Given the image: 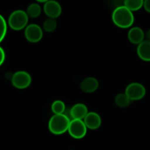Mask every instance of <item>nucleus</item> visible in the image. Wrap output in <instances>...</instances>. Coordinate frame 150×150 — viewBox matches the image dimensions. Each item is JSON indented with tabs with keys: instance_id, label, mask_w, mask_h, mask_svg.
Masks as SVG:
<instances>
[{
	"instance_id": "obj_1",
	"label": "nucleus",
	"mask_w": 150,
	"mask_h": 150,
	"mask_svg": "<svg viewBox=\"0 0 150 150\" xmlns=\"http://www.w3.org/2000/svg\"><path fill=\"white\" fill-rule=\"evenodd\" d=\"M112 22L116 27L122 29L129 28L135 21L133 13L125 5L119 6L112 13Z\"/></svg>"
},
{
	"instance_id": "obj_2",
	"label": "nucleus",
	"mask_w": 150,
	"mask_h": 150,
	"mask_svg": "<svg viewBox=\"0 0 150 150\" xmlns=\"http://www.w3.org/2000/svg\"><path fill=\"white\" fill-rule=\"evenodd\" d=\"M70 122L69 118L63 113L54 114L49 121V129L54 135H62L68 131Z\"/></svg>"
},
{
	"instance_id": "obj_3",
	"label": "nucleus",
	"mask_w": 150,
	"mask_h": 150,
	"mask_svg": "<svg viewBox=\"0 0 150 150\" xmlns=\"http://www.w3.org/2000/svg\"><path fill=\"white\" fill-rule=\"evenodd\" d=\"M29 21L27 12L22 10H16L11 13L8 18V25L12 30L19 31L26 28Z\"/></svg>"
},
{
	"instance_id": "obj_4",
	"label": "nucleus",
	"mask_w": 150,
	"mask_h": 150,
	"mask_svg": "<svg viewBox=\"0 0 150 150\" xmlns=\"http://www.w3.org/2000/svg\"><path fill=\"white\" fill-rule=\"evenodd\" d=\"M87 127L83 120L72 119L69 124L68 132L72 138L75 139H81L87 134Z\"/></svg>"
},
{
	"instance_id": "obj_5",
	"label": "nucleus",
	"mask_w": 150,
	"mask_h": 150,
	"mask_svg": "<svg viewBox=\"0 0 150 150\" xmlns=\"http://www.w3.org/2000/svg\"><path fill=\"white\" fill-rule=\"evenodd\" d=\"M11 83L16 88L25 89L31 84L32 77L28 72L18 71L13 74L11 79Z\"/></svg>"
},
{
	"instance_id": "obj_6",
	"label": "nucleus",
	"mask_w": 150,
	"mask_h": 150,
	"mask_svg": "<svg viewBox=\"0 0 150 150\" xmlns=\"http://www.w3.org/2000/svg\"><path fill=\"white\" fill-rule=\"evenodd\" d=\"M146 93L145 87L139 83H130L125 89V93L131 101L141 100L145 96Z\"/></svg>"
},
{
	"instance_id": "obj_7",
	"label": "nucleus",
	"mask_w": 150,
	"mask_h": 150,
	"mask_svg": "<svg viewBox=\"0 0 150 150\" xmlns=\"http://www.w3.org/2000/svg\"><path fill=\"white\" fill-rule=\"evenodd\" d=\"M24 35L29 42L38 43L42 39L43 30L38 24H30L26 27Z\"/></svg>"
},
{
	"instance_id": "obj_8",
	"label": "nucleus",
	"mask_w": 150,
	"mask_h": 150,
	"mask_svg": "<svg viewBox=\"0 0 150 150\" xmlns=\"http://www.w3.org/2000/svg\"><path fill=\"white\" fill-rule=\"evenodd\" d=\"M44 12L49 18H58L62 13L61 5L55 0H49L44 5Z\"/></svg>"
},
{
	"instance_id": "obj_9",
	"label": "nucleus",
	"mask_w": 150,
	"mask_h": 150,
	"mask_svg": "<svg viewBox=\"0 0 150 150\" xmlns=\"http://www.w3.org/2000/svg\"><path fill=\"white\" fill-rule=\"evenodd\" d=\"M85 125L88 129H97L100 127L102 125V119L97 112H88L86 117L83 119Z\"/></svg>"
},
{
	"instance_id": "obj_10",
	"label": "nucleus",
	"mask_w": 150,
	"mask_h": 150,
	"mask_svg": "<svg viewBox=\"0 0 150 150\" xmlns=\"http://www.w3.org/2000/svg\"><path fill=\"white\" fill-rule=\"evenodd\" d=\"M127 36L129 42L138 45L144 41L145 33L141 27H134L129 29Z\"/></svg>"
},
{
	"instance_id": "obj_11",
	"label": "nucleus",
	"mask_w": 150,
	"mask_h": 150,
	"mask_svg": "<svg viewBox=\"0 0 150 150\" xmlns=\"http://www.w3.org/2000/svg\"><path fill=\"white\" fill-rule=\"evenodd\" d=\"M99 86V81L95 77H89L84 79L80 83V88L83 92L87 93H93L98 89Z\"/></svg>"
},
{
	"instance_id": "obj_12",
	"label": "nucleus",
	"mask_w": 150,
	"mask_h": 150,
	"mask_svg": "<svg viewBox=\"0 0 150 150\" xmlns=\"http://www.w3.org/2000/svg\"><path fill=\"white\" fill-rule=\"evenodd\" d=\"M88 112L87 106L85 104H75L70 110V116L72 119H81L83 120Z\"/></svg>"
},
{
	"instance_id": "obj_13",
	"label": "nucleus",
	"mask_w": 150,
	"mask_h": 150,
	"mask_svg": "<svg viewBox=\"0 0 150 150\" xmlns=\"http://www.w3.org/2000/svg\"><path fill=\"white\" fill-rule=\"evenodd\" d=\"M138 57L144 61H150V41L144 40L137 47Z\"/></svg>"
},
{
	"instance_id": "obj_14",
	"label": "nucleus",
	"mask_w": 150,
	"mask_h": 150,
	"mask_svg": "<svg viewBox=\"0 0 150 150\" xmlns=\"http://www.w3.org/2000/svg\"><path fill=\"white\" fill-rule=\"evenodd\" d=\"M144 0H124V5L132 12L138 11L144 7Z\"/></svg>"
},
{
	"instance_id": "obj_15",
	"label": "nucleus",
	"mask_w": 150,
	"mask_h": 150,
	"mask_svg": "<svg viewBox=\"0 0 150 150\" xmlns=\"http://www.w3.org/2000/svg\"><path fill=\"white\" fill-rule=\"evenodd\" d=\"M132 101L126 95V93H119L115 97V103L119 108H127L131 104Z\"/></svg>"
},
{
	"instance_id": "obj_16",
	"label": "nucleus",
	"mask_w": 150,
	"mask_h": 150,
	"mask_svg": "<svg viewBox=\"0 0 150 150\" xmlns=\"http://www.w3.org/2000/svg\"><path fill=\"white\" fill-rule=\"evenodd\" d=\"M27 13L29 17L33 18H38L41 13V7L39 4L32 3L27 7Z\"/></svg>"
},
{
	"instance_id": "obj_17",
	"label": "nucleus",
	"mask_w": 150,
	"mask_h": 150,
	"mask_svg": "<svg viewBox=\"0 0 150 150\" xmlns=\"http://www.w3.org/2000/svg\"><path fill=\"white\" fill-rule=\"evenodd\" d=\"M51 108L54 114H63L66 110V105L63 101L56 100L52 104Z\"/></svg>"
},
{
	"instance_id": "obj_18",
	"label": "nucleus",
	"mask_w": 150,
	"mask_h": 150,
	"mask_svg": "<svg viewBox=\"0 0 150 150\" xmlns=\"http://www.w3.org/2000/svg\"><path fill=\"white\" fill-rule=\"evenodd\" d=\"M57 26V23L54 18H49L46 20L43 24V29L47 33H52L56 30Z\"/></svg>"
},
{
	"instance_id": "obj_19",
	"label": "nucleus",
	"mask_w": 150,
	"mask_h": 150,
	"mask_svg": "<svg viewBox=\"0 0 150 150\" xmlns=\"http://www.w3.org/2000/svg\"><path fill=\"white\" fill-rule=\"evenodd\" d=\"M7 30H8V26H7L6 21L5 18L0 14V43L2 42L5 38Z\"/></svg>"
},
{
	"instance_id": "obj_20",
	"label": "nucleus",
	"mask_w": 150,
	"mask_h": 150,
	"mask_svg": "<svg viewBox=\"0 0 150 150\" xmlns=\"http://www.w3.org/2000/svg\"><path fill=\"white\" fill-rule=\"evenodd\" d=\"M5 60V52L3 49L0 47V66H2Z\"/></svg>"
},
{
	"instance_id": "obj_21",
	"label": "nucleus",
	"mask_w": 150,
	"mask_h": 150,
	"mask_svg": "<svg viewBox=\"0 0 150 150\" xmlns=\"http://www.w3.org/2000/svg\"><path fill=\"white\" fill-rule=\"evenodd\" d=\"M143 8L145 9L146 12L150 13V0H144V7Z\"/></svg>"
},
{
	"instance_id": "obj_22",
	"label": "nucleus",
	"mask_w": 150,
	"mask_h": 150,
	"mask_svg": "<svg viewBox=\"0 0 150 150\" xmlns=\"http://www.w3.org/2000/svg\"><path fill=\"white\" fill-rule=\"evenodd\" d=\"M145 37L146 38L147 41H150V29L146 32V33L145 35Z\"/></svg>"
},
{
	"instance_id": "obj_23",
	"label": "nucleus",
	"mask_w": 150,
	"mask_h": 150,
	"mask_svg": "<svg viewBox=\"0 0 150 150\" xmlns=\"http://www.w3.org/2000/svg\"><path fill=\"white\" fill-rule=\"evenodd\" d=\"M36 1L38 2H40V3H45V2H47L49 0H36Z\"/></svg>"
}]
</instances>
